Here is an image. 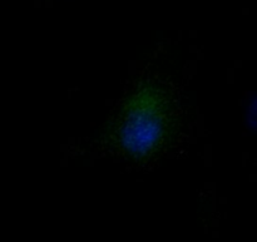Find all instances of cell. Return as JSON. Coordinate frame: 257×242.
Returning <instances> with one entry per match:
<instances>
[{
  "mask_svg": "<svg viewBox=\"0 0 257 242\" xmlns=\"http://www.w3.org/2000/svg\"><path fill=\"white\" fill-rule=\"evenodd\" d=\"M166 104L155 90H143L133 97L123 112L118 138L124 151L143 157L155 151L163 140Z\"/></svg>",
  "mask_w": 257,
  "mask_h": 242,
  "instance_id": "cell-1",
  "label": "cell"
}]
</instances>
